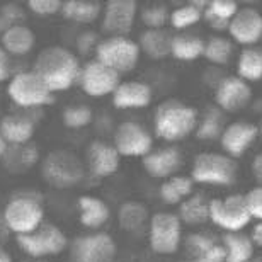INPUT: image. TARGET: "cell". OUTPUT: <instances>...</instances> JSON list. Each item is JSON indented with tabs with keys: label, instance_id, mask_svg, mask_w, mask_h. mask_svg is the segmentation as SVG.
Masks as SVG:
<instances>
[{
	"label": "cell",
	"instance_id": "obj_26",
	"mask_svg": "<svg viewBox=\"0 0 262 262\" xmlns=\"http://www.w3.org/2000/svg\"><path fill=\"white\" fill-rule=\"evenodd\" d=\"M104 4L101 0H65L61 14L68 20L80 24H91L102 15Z\"/></svg>",
	"mask_w": 262,
	"mask_h": 262
},
{
	"label": "cell",
	"instance_id": "obj_25",
	"mask_svg": "<svg viewBox=\"0 0 262 262\" xmlns=\"http://www.w3.org/2000/svg\"><path fill=\"white\" fill-rule=\"evenodd\" d=\"M172 39L174 36L165 29H146L140 36V50L151 60H164L172 55Z\"/></svg>",
	"mask_w": 262,
	"mask_h": 262
},
{
	"label": "cell",
	"instance_id": "obj_48",
	"mask_svg": "<svg viewBox=\"0 0 262 262\" xmlns=\"http://www.w3.org/2000/svg\"><path fill=\"white\" fill-rule=\"evenodd\" d=\"M259 133H260V136H262V121H260V124H259Z\"/></svg>",
	"mask_w": 262,
	"mask_h": 262
},
{
	"label": "cell",
	"instance_id": "obj_41",
	"mask_svg": "<svg viewBox=\"0 0 262 262\" xmlns=\"http://www.w3.org/2000/svg\"><path fill=\"white\" fill-rule=\"evenodd\" d=\"M245 203H247L250 216L262 222V186L252 187L250 191L245 192Z\"/></svg>",
	"mask_w": 262,
	"mask_h": 262
},
{
	"label": "cell",
	"instance_id": "obj_29",
	"mask_svg": "<svg viewBox=\"0 0 262 262\" xmlns=\"http://www.w3.org/2000/svg\"><path fill=\"white\" fill-rule=\"evenodd\" d=\"M179 220L186 225H201L209 220V201L203 194H192L179 204Z\"/></svg>",
	"mask_w": 262,
	"mask_h": 262
},
{
	"label": "cell",
	"instance_id": "obj_4",
	"mask_svg": "<svg viewBox=\"0 0 262 262\" xmlns=\"http://www.w3.org/2000/svg\"><path fill=\"white\" fill-rule=\"evenodd\" d=\"M237 174L233 159L218 151H201L192 160L191 179L199 184L228 186Z\"/></svg>",
	"mask_w": 262,
	"mask_h": 262
},
{
	"label": "cell",
	"instance_id": "obj_10",
	"mask_svg": "<svg viewBox=\"0 0 262 262\" xmlns=\"http://www.w3.org/2000/svg\"><path fill=\"white\" fill-rule=\"evenodd\" d=\"M80 89L91 97H104L113 94L121 83V75L102 65L101 61L91 60L82 67L78 77Z\"/></svg>",
	"mask_w": 262,
	"mask_h": 262
},
{
	"label": "cell",
	"instance_id": "obj_21",
	"mask_svg": "<svg viewBox=\"0 0 262 262\" xmlns=\"http://www.w3.org/2000/svg\"><path fill=\"white\" fill-rule=\"evenodd\" d=\"M151 89L148 83L140 80H126L113 92V104L118 109H141L151 102Z\"/></svg>",
	"mask_w": 262,
	"mask_h": 262
},
{
	"label": "cell",
	"instance_id": "obj_34",
	"mask_svg": "<svg viewBox=\"0 0 262 262\" xmlns=\"http://www.w3.org/2000/svg\"><path fill=\"white\" fill-rule=\"evenodd\" d=\"M206 7V2H187L179 7L172 9L170 12V26L174 29H187L191 26L198 24L203 19V9Z\"/></svg>",
	"mask_w": 262,
	"mask_h": 262
},
{
	"label": "cell",
	"instance_id": "obj_16",
	"mask_svg": "<svg viewBox=\"0 0 262 262\" xmlns=\"http://www.w3.org/2000/svg\"><path fill=\"white\" fill-rule=\"evenodd\" d=\"M252 99V89L240 77H227L218 83L214 101L218 107L227 113H237L247 107Z\"/></svg>",
	"mask_w": 262,
	"mask_h": 262
},
{
	"label": "cell",
	"instance_id": "obj_14",
	"mask_svg": "<svg viewBox=\"0 0 262 262\" xmlns=\"http://www.w3.org/2000/svg\"><path fill=\"white\" fill-rule=\"evenodd\" d=\"M228 33L235 43L250 48L262 38V14L255 7H240L230 20Z\"/></svg>",
	"mask_w": 262,
	"mask_h": 262
},
{
	"label": "cell",
	"instance_id": "obj_42",
	"mask_svg": "<svg viewBox=\"0 0 262 262\" xmlns=\"http://www.w3.org/2000/svg\"><path fill=\"white\" fill-rule=\"evenodd\" d=\"M10 65H9V53L0 46V83L9 78Z\"/></svg>",
	"mask_w": 262,
	"mask_h": 262
},
{
	"label": "cell",
	"instance_id": "obj_47",
	"mask_svg": "<svg viewBox=\"0 0 262 262\" xmlns=\"http://www.w3.org/2000/svg\"><path fill=\"white\" fill-rule=\"evenodd\" d=\"M249 262H262V259L260 257H252Z\"/></svg>",
	"mask_w": 262,
	"mask_h": 262
},
{
	"label": "cell",
	"instance_id": "obj_49",
	"mask_svg": "<svg viewBox=\"0 0 262 262\" xmlns=\"http://www.w3.org/2000/svg\"><path fill=\"white\" fill-rule=\"evenodd\" d=\"M0 252H2V249H0Z\"/></svg>",
	"mask_w": 262,
	"mask_h": 262
},
{
	"label": "cell",
	"instance_id": "obj_2",
	"mask_svg": "<svg viewBox=\"0 0 262 262\" xmlns=\"http://www.w3.org/2000/svg\"><path fill=\"white\" fill-rule=\"evenodd\" d=\"M199 123L198 111L181 99H167L157 107L154 116L155 135L164 141H181L196 131Z\"/></svg>",
	"mask_w": 262,
	"mask_h": 262
},
{
	"label": "cell",
	"instance_id": "obj_19",
	"mask_svg": "<svg viewBox=\"0 0 262 262\" xmlns=\"http://www.w3.org/2000/svg\"><path fill=\"white\" fill-rule=\"evenodd\" d=\"M143 169L148 176L155 179H169L176 176L181 167V151L174 146H164L159 150H151L148 155L141 159Z\"/></svg>",
	"mask_w": 262,
	"mask_h": 262
},
{
	"label": "cell",
	"instance_id": "obj_7",
	"mask_svg": "<svg viewBox=\"0 0 262 262\" xmlns=\"http://www.w3.org/2000/svg\"><path fill=\"white\" fill-rule=\"evenodd\" d=\"M4 222L10 232H14L15 235L31 233L43 225L45 208L34 198H14L4 208Z\"/></svg>",
	"mask_w": 262,
	"mask_h": 262
},
{
	"label": "cell",
	"instance_id": "obj_40",
	"mask_svg": "<svg viewBox=\"0 0 262 262\" xmlns=\"http://www.w3.org/2000/svg\"><path fill=\"white\" fill-rule=\"evenodd\" d=\"M61 5H63L61 0H28L26 2V7L38 15H53L61 12Z\"/></svg>",
	"mask_w": 262,
	"mask_h": 262
},
{
	"label": "cell",
	"instance_id": "obj_13",
	"mask_svg": "<svg viewBox=\"0 0 262 262\" xmlns=\"http://www.w3.org/2000/svg\"><path fill=\"white\" fill-rule=\"evenodd\" d=\"M136 0H107L102 9V29L109 36H126L138 17Z\"/></svg>",
	"mask_w": 262,
	"mask_h": 262
},
{
	"label": "cell",
	"instance_id": "obj_36",
	"mask_svg": "<svg viewBox=\"0 0 262 262\" xmlns=\"http://www.w3.org/2000/svg\"><path fill=\"white\" fill-rule=\"evenodd\" d=\"M223 129L225 126H223L222 111H218V109H209V111L204 114V118L201 119V123H198L196 135H198V138H201V140H214L222 136Z\"/></svg>",
	"mask_w": 262,
	"mask_h": 262
},
{
	"label": "cell",
	"instance_id": "obj_37",
	"mask_svg": "<svg viewBox=\"0 0 262 262\" xmlns=\"http://www.w3.org/2000/svg\"><path fill=\"white\" fill-rule=\"evenodd\" d=\"M94 113L91 107L87 106H70L63 111V124L70 129H80L85 128L92 123Z\"/></svg>",
	"mask_w": 262,
	"mask_h": 262
},
{
	"label": "cell",
	"instance_id": "obj_20",
	"mask_svg": "<svg viewBox=\"0 0 262 262\" xmlns=\"http://www.w3.org/2000/svg\"><path fill=\"white\" fill-rule=\"evenodd\" d=\"M186 249L191 262H225L227 250L223 244L208 233H191L186 238Z\"/></svg>",
	"mask_w": 262,
	"mask_h": 262
},
{
	"label": "cell",
	"instance_id": "obj_9",
	"mask_svg": "<svg viewBox=\"0 0 262 262\" xmlns=\"http://www.w3.org/2000/svg\"><path fill=\"white\" fill-rule=\"evenodd\" d=\"M17 245L29 257L39 259L46 255H58L67 247V235L53 223H43L38 230L24 235H15Z\"/></svg>",
	"mask_w": 262,
	"mask_h": 262
},
{
	"label": "cell",
	"instance_id": "obj_18",
	"mask_svg": "<svg viewBox=\"0 0 262 262\" xmlns=\"http://www.w3.org/2000/svg\"><path fill=\"white\" fill-rule=\"evenodd\" d=\"M87 162L94 176L109 177L118 172L121 155L118 154L114 145H109L102 140H94L87 148Z\"/></svg>",
	"mask_w": 262,
	"mask_h": 262
},
{
	"label": "cell",
	"instance_id": "obj_22",
	"mask_svg": "<svg viewBox=\"0 0 262 262\" xmlns=\"http://www.w3.org/2000/svg\"><path fill=\"white\" fill-rule=\"evenodd\" d=\"M34 131L33 119L20 114H7L0 121V136L12 146H24L34 136Z\"/></svg>",
	"mask_w": 262,
	"mask_h": 262
},
{
	"label": "cell",
	"instance_id": "obj_11",
	"mask_svg": "<svg viewBox=\"0 0 262 262\" xmlns=\"http://www.w3.org/2000/svg\"><path fill=\"white\" fill-rule=\"evenodd\" d=\"M114 148L121 157L143 159L154 146V138L141 124L135 121H124L114 131Z\"/></svg>",
	"mask_w": 262,
	"mask_h": 262
},
{
	"label": "cell",
	"instance_id": "obj_45",
	"mask_svg": "<svg viewBox=\"0 0 262 262\" xmlns=\"http://www.w3.org/2000/svg\"><path fill=\"white\" fill-rule=\"evenodd\" d=\"M7 150H9L7 141H5V140L2 138V136H0V160H2L5 155H7Z\"/></svg>",
	"mask_w": 262,
	"mask_h": 262
},
{
	"label": "cell",
	"instance_id": "obj_32",
	"mask_svg": "<svg viewBox=\"0 0 262 262\" xmlns=\"http://www.w3.org/2000/svg\"><path fill=\"white\" fill-rule=\"evenodd\" d=\"M169 5L159 0H150V2L141 4L138 7V15L148 29H164V26L170 20Z\"/></svg>",
	"mask_w": 262,
	"mask_h": 262
},
{
	"label": "cell",
	"instance_id": "obj_24",
	"mask_svg": "<svg viewBox=\"0 0 262 262\" xmlns=\"http://www.w3.org/2000/svg\"><path fill=\"white\" fill-rule=\"evenodd\" d=\"M78 220L87 228H101L111 216V209L107 203L96 196H80L78 198Z\"/></svg>",
	"mask_w": 262,
	"mask_h": 262
},
{
	"label": "cell",
	"instance_id": "obj_28",
	"mask_svg": "<svg viewBox=\"0 0 262 262\" xmlns=\"http://www.w3.org/2000/svg\"><path fill=\"white\" fill-rule=\"evenodd\" d=\"M194 181L187 176H172L160 186V198L167 204H181L192 196Z\"/></svg>",
	"mask_w": 262,
	"mask_h": 262
},
{
	"label": "cell",
	"instance_id": "obj_23",
	"mask_svg": "<svg viewBox=\"0 0 262 262\" xmlns=\"http://www.w3.org/2000/svg\"><path fill=\"white\" fill-rule=\"evenodd\" d=\"M36 36L33 29L26 24H17L12 28L5 29L0 36V46L7 51L9 55H26L34 48Z\"/></svg>",
	"mask_w": 262,
	"mask_h": 262
},
{
	"label": "cell",
	"instance_id": "obj_46",
	"mask_svg": "<svg viewBox=\"0 0 262 262\" xmlns=\"http://www.w3.org/2000/svg\"><path fill=\"white\" fill-rule=\"evenodd\" d=\"M0 262H12V257H10V255L7 254V252H0Z\"/></svg>",
	"mask_w": 262,
	"mask_h": 262
},
{
	"label": "cell",
	"instance_id": "obj_12",
	"mask_svg": "<svg viewBox=\"0 0 262 262\" xmlns=\"http://www.w3.org/2000/svg\"><path fill=\"white\" fill-rule=\"evenodd\" d=\"M116 242L109 233H92L78 237L72 245L73 262H113L116 259Z\"/></svg>",
	"mask_w": 262,
	"mask_h": 262
},
{
	"label": "cell",
	"instance_id": "obj_31",
	"mask_svg": "<svg viewBox=\"0 0 262 262\" xmlns=\"http://www.w3.org/2000/svg\"><path fill=\"white\" fill-rule=\"evenodd\" d=\"M204 53V41L194 34H177L172 39V56L181 61H194Z\"/></svg>",
	"mask_w": 262,
	"mask_h": 262
},
{
	"label": "cell",
	"instance_id": "obj_8",
	"mask_svg": "<svg viewBox=\"0 0 262 262\" xmlns=\"http://www.w3.org/2000/svg\"><path fill=\"white\" fill-rule=\"evenodd\" d=\"M148 240L150 247L155 254H176L182 242V222L179 220V216L167 211L151 214Z\"/></svg>",
	"mask_w": 262,
	"mask_h": 262
},
{
	"label": "cell",
	"instance_id": "obj_5",
	"mask_svg": "<svg viewBox=\"0 0 262 262\" xmlns=\"http://www.w3.org/2000/svg\"><path fill=\"white\" fill-rule=\"evenodd\" d=\"M7 96L14 104L26 109L48 106L55 101V94L45 85L34 70L15 73L9 80Z\"/></svg>",
	"mask_w": 262,
	"mask_h": 262
},
{
	"label": "cell",
	"instance_id": "obj_15",
	"mask_svg": "<svg viewBox=\"0 0 262 262\" xmlns=\"http://www.w3.org/2000/svg\"><path fill=\"white\" fill-rule=\"evenodd\" d=\"M259 135V126L249 121H233L225 126L220 145L230 159H238L247 151Z\"/></svg>",
	"mask_w": 262,
	"mask_h": 262
},
{
	"label": "cell",
	"instance_id": "obj_6",
	"mask_svg": "<svg viewBox=\"0 0 262 262\" xmlns=\"http://www.w3.org/2000/svg\"><path fill=\"white\" fill-rule=\"evenodd\" d=\"M209 220L225 233L242 232L250 223L247 203L244 194H228L227 198H216L209 201Z\"/></svg>",
	"mask_w": 262,
	"mask_h": 262
},
{
	"label": "cell",
	"instance_id": "obj_3",
	"mask_svg": "<svg viewBox=\"0 0 262 262\" xmlns=\"http://www.w3.org/2000/svg\"><path fill=\"white\" fill-rule=\"evenodd\" d=\"M141 50L136 41L128 36H107L99 41L96 48V60L119 75L124 72H131L138 65Z\"/></svg>",
	"mask_w": 262,
	"mask_h": 262
},
{
	"label": "cell",
	"instance_id": "obj_43",
	"mask_svg": "<svg viewBox=\"0 0 262 262\" xmlns=\"http://www.w3.org/2000/svg\"><path fill=\"white\" fill-rule=\"evenodd\" d=\"M252 176L259 182V186H262V151H259L252 160Z\"/></svg>",
	"mask_w": 262,
	"mask_h": 262
},
{
	"label": "cell",
	"instance_id": "obj_33",
	"mask_svg": "<svg viewBox=\"0 0 262 262\" xmlns=\"http://www.w3.org/2000/svg\"><path fill=\"white\" fill-rule=\"evenodd\" d=\"M118 218H119V225H121L123 230H126V232H138L146 223L148 208L138 201H126L119 208Z\"/></svg>",
	"mask_w": 262,
	"mask_h": 262
},
{
	"label": "cell",
	"instance_id": "obj_35",
	"mask_svg": "<svg viewBox=\"0 0 262 262\" xmlns=\"http://www.w3.org/2000/svg\"><path fill=\"white\" fill-rule=\"evenodd\" d=\"M233 53V43L223 36H214L204 43L203 56L213 65H227Z\"/></svg>",
	"mask_w": 262,
	"mask_h": 262
},
{
	"label": "cell",
	"instance_id": "obj_17",
	"mask_svg": "<svg viewBox=\"0 0 262 262\" xmlns=\"http://www.w3.org/2000/svg\"><path fill=\"white\" fill-rule=\"evenodd\" d=\"M45 176L56 186H72L82 177V167L78 160L68 151H55L46 159Z\"/></svg>",
	"mask_w": 262,
	"mask_h": 262
},
{
	"label": "cell",
	"instance_id": "obj_1",
	"mask_svg": "<svg viewBox=\"0 0 262 262\" xmlns=\"http://www.w3.org/2000/svg\"><path fill=\"white\" fill-rule=\"evenodd\" d=\"M80 60L65 46L53 45L43 48L36 56L34 72L51 92H61L72 89L80 77Z\"/></svg>",
	"mask_w": 262,
	"mask_h": 262
},
{
	"label": "cell",
	"instance_id": "obj_27",
	"mask_svg": "<svg viewBox=\"0 0 262 262\" xmlns=\"http://www.w3.org/2000/svg\"><path fill=\"white\" fill-rule=\"evenodd\" d=\"M222 244L227 250V260L225 262H249L254 257V244L250 237L242 232L225 233Z\"/></svg>",
	"mask_w": 262,
	"mask_h": 262
},
{
	"label": "cell",
	"instance_id": "obj_38",
	"mask_svg": "<svg viewBox=\"0 0 262 262\" xmlns=\"http://www.w3.org/2000/svg\"><path fill=\"white\" fill-rule=\"evenodd\" d=\"M24 7L20 4H15V2H7L0 7V31L9 29L12 26H17V24H23L20 20L24 19Z\"/></svg>",
	"mask_w": 262,
	"mask_h": 262
},
{
	"label": "cell",
	"instance_id": "obj_44",
	"mask_svg": "<svg viewBox=\"0 0 262 262\" xmlns=\"http://www.w3.org/2000/svg\"><path fill=\"white\" fill-rule=\"evenodd\" d=\"M250 240H252L254 245H257V247H262V222L254 225L252 233H250Z\"/></svg>",
	"mask_w": 262,
	"mask_h": 262
},
{
	"label": "cell",
	"instance_id": "obj_39",
	"mask_svg": "<svg viewBox=\"0 0 262 262\" xmlns=\"http://www.w3.org/2000/svg\"><path fill=\"white\" fill-rule=\"evenodd\" d=\"M206 9L211 12L214 17L230 23L233 19V15L238 12L240 5L237 0H209Z\"/></svg>",
	"mask_w": 262,
	"mask_h": 262
},
{
	"label": "cell",
	"instance_id": "obj_30",
	"mask_svg": "<svg viewBox=\"0 0 262 262\" xmlns=\"http://www.w3.org/2000/svg\"><path fill=\"white\" fill-rule=\"evenodd\" d=\"M237 77L245 82H257L262 78V50L244 48L237 60Z\"/></svg>",
	"mask_w": 262,
	"mask_h": 262
}]
</instances>
